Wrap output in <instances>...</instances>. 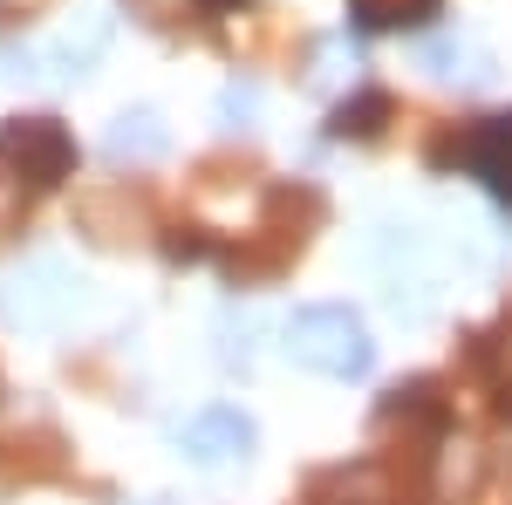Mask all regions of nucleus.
<instances>
[{"mask_svg": "<svg viewBox=\"0 0 512 505\" xmlns=\"http://www.w3.org/2000/svg\"><path fill=\"white\" fill-rule=\"evenodd\" d=\"M76 308H82V273L62 253H21L14 267H0V321L7 328L55 335Z\"/></svg>", "mask_w": 512, "mask_h": 505, "instance_id": "nucleus-1", "label": "nucleus"}, {"mask_svg": "<svg viewBox=\"0 0 512 505\" xmlns=\"http://www.w3.org/2000/svg\"><path fill=\"white\" fill-rule=\"evenodd\" d=\"M287 355L301 362V369H315V376H342V383H355V376H369V362H376V342L362 335V321H355L349 308H294V321H287Z\"/></svg>", "mask_w": 512, "mask_h": 505, "instance_id": "nucleus-2", "label": "nucleus"}, {"mask_svg": "<svg viewBox=\"0 0 512 505\" xmlns=\"http://www.w3.org/2000/svg\"><path fill=\"white\" fill-rule=\"evenodd\" d=\"M0 157L21 164L28 185H62L69 164H76V144H69V130L55 117H14V123H0Z\"/></svg>", "mask_w": 512, "mask_h": 505, "instance_id": "nucleus-3", "label": "nucleus"}, {"mask_svg": "<svg viewBox=\"0 0 512 505\" xmlns=\"http://www.w3.org/2000/svg\"><path fill=\"white\" fill-rule=\"evenodd\" d=\"M178 444H185V458L205 465V471L246 465V458H253V417L233 410V403H212V410H198L192 424L178 430Z\"/></svg>", "mask_w": 512, "mask_h": 505, "instance_id": "nucleus-4", "label": "nucleus"}, {"mask_svg": "<svg viewBox=\"0 0 512 505\" xmlns=\"http://www.w3.org/2000/svg\"><path fill=\"white\" fill-rule=\"evenodd\" d=\"M103 48H110V14H103V7H82L76 28L41 48V76L48 82H76V76H89V62H96Z\"/></svg>", "mask_w": 512, "mask_h": 505, "instance_id": "nucleus-5", "label": "nucleus"}, {"mask_svg": "<svg viewBox=\"0 0 512 505\" xmlns=\"http://www.w3.org/2000/svg\"><path fill=\"white\" fill-rule=\"evenodd\" d=\"M103 151L117 157V164H151V157L171 151V123L158 110H123L110 130H103Z\"/></svg>", "mask_w": 512, "mask_h": 505, "instance_id": "nucleus-6", "label": "nucleus"}, {"mask_svg": "<svg viewBox=\"0 0 512 505\" xmlns=\"http://www.w3.org/2000/svg\"><path fill=\"white\" fill-rule=\"evenodd\" d=\"M417 62H424L437 82H465V89H472V82H492V55H485L472 35H431L417 48Z\"/></svg>", "mask_w": 512, "mask_h": 505, "instance_id": "nucleus-7", "label": "nucleus"}, {"mask_svg": "<svg viewBox=\"0 0 512 505\" xmlns=\"http://www.w3.org/2000/svg\"><path fill=\"white\" fill-rule=\"evenodd\" d=\"M472 171L478 178H485V185H492V192H506L512 198V117H499V123H485V130H478L472 137Z\"/></svg>", "mask_w": 512, "mask_h": 505, "instance_id": "nucleus-8", "label": "nucleus"}, {"mask_svg": "<svg viewBox=\"0 0 512 505\" xmlns=\"http://www.w3.org/2000/svg\"><path fill=\"white\" fill-rule=\"evenodd\" d=\"M253 117H260V82H226V96H219V123H226V130H246Z\"/></svg>", "mask_w": 512, "mask_h": 505, "instance_id": "nucleus-9", "label": "nucleus"}, {"mask_svg": "<svg viewBox=\"0 0 512 505\" xmlns=\"http://www.w3.org/2000/svg\"><path fill=\"white\" fill-rule=\"evenodd\" d=\"M0 82H41V48H0Z\"/></svg>", "mask_w": 512, "mask_h": 505, "instance_id": "nucleus-10", "label": "nucleus"}, {"mask_svg": "<svg viewBox=\"0 0 512 505\" xmlns=\"http://www.w3.org/2000/svg\"><path fill=\"white\" fill-rule=\"evenodd\" d=\"M417 7H431V0H355L362 21H403V14H417Z\"/></svg>", "mask_w": 512, "mask_h": 505, "instance_id": "nucleus-11", "label": "nucleus"}]
</instances>
